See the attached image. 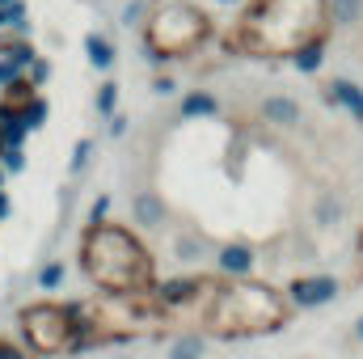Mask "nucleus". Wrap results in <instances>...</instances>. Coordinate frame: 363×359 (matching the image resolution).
I'll return each instance as SVG.
<instances>
[{"mask_svg": "<svg viewBox=\"0 0 363 359\" xmlns=\"http://www.w3.org/2000/svg\"><path fill=\"white\" fill-rule=\"evenodd\" d=\"M81 270L97 292L110 296H148L157 287V263L135 228L101 220L81 237Z\"/></svg>", "mask_w": 363, "mask_h": 359, "instance_id": "obj_1", "label": "nucleus"}, {"mask_svg": "<svg viewBox=\"0 0 363 359\" xmlns=\"http://www.w3.org/2000/svg\"><path fill=\"white\" fill-rule=\"evenodd\" d=\"M291 317L287 296L262 279H224L203 304V334L211 338H262L279 334Z\"/></svg>", "mask_w": 363, "mask_h": 359, "instance_id": "obj_2", "label": "nucleus"}, {"mask_svg": "<svg viewBox=\"0 0 363 359\" xmlns=\"http://www.w3.org/2000/svg\"><path fill=\"white\" fill-rule=\"evenodd\" d=\"M325 0H254L237 30L228 34V47L250 51V55H291L300 43L325 34Z\"/></svg>", "mask_w": 363, "mask_h": 359, "instance_id": "obj_3", "label": "nucleus"}, {"mask_svg": "<svg viewBox=\"0 0 363 359\" xmlns=\"http://www.w3.org/2000/svg\"><path fill=\"white\" fill-rule=\"evenodd\" d=\"M207 38H211V17L190 0H157L144 21V51L152 68H165L169 60L199 51Z\"/></svg>", "mask_w": 363, "mask_h": 359, "instance_id": "obj_4", "label": "nucleus"}, {"mask_svg": "<svg viewBox=\"0 0 363 359\" xmlns=\"http://www.w3.org/2000/svg\"><path fill=\"white\" fill-rule=\"evenodd\" d=\"M17 330L26 351L38 359L47 355H77L81 351V321L72 313V304H55V300H38L26 304L17 313Z\"/></svg>", "mask_w": 363, "mask_h": 359, "instance_id": "obj_5", "label": "nucleus"}, {"mask_svg": "<svg viewBox=\"0 0 363 359\" xmlns=\"http://www.w3.org/2000/svg\"><path fill=\"white\" fill-rule=\"evenodd\" d=\"M211 287H216V283L203 279V275H169V279H157V287H152V304L169 317V313H182V309L207 300Z\"/></svg>", "mask_w": 363, "mask_h": 359, "instance_id": "obj_6", "label": "nucleus"}, {"mask_svg": "<svg viewBox=\"0 0 363 359\" xmlns=\"http://www.w3.org/2000/svg\"><path fill=\"white\" fill-rule=\"evenodd\" d=\"M338 292H342V283L334 279V275H296L291 283H287V304L291 309H300V313H313V309H325V304H334L338 300Z\"/></svg>", "mask_w": 363, "mask_h": 359, "instance_id": "obj_7", "label": "nucleus"}, {"mask_svg": "<svg viewBox=\"0 0 363 359\" xmlns=\"http://www.w3.org/2000/svg\"><path fill=\"white\" fill-rule=\"evenodd\" d=\"M254 267H258V254H254L250 241H224V245L216 250V270H220V279H250Z\"/></svg>", "mask_w": 363, "mask_h": 359, "instance_id": "obj_8", "label": "nucleus"}, {"mask_svg": "<svg viewBox=\"0 0 363 359\" xmlns=\"http://www.w3.org/2000/svg\"><path fill=\"white\" fill-rule=\"evenodd\" d=\"M131 220H135V228H144V233L165 228V220H169L165 194H161V190H135V194H131Z\"/></svg>", "mask_w": 363, "mask_h": 359, "instance_id": "obj_9", "label": "nucleus"}, {"mask_svg": "<svg viewBox=\"0 0 363 359\" xmlns=\"http://www.w3.org/2000/svg\"><path fill=\"white\" fill-rule=\"evenodd\" d=\"M321 97H325L330 106L347 110L351 118H359V123H363V85H355L351 77H334V81L321 89Z\"/></svg>", "mask_w": 363, "mask_h": 359, "instance_id": "obj_10", "label": "nucleus"}, {"mask_svg": "<svg viewBox=\"0 0 363 359\" xmlns=\"http://www.w3.org/2000/svg\"><path fill=\"white\" fill-rule=\"evenodd\" d=\"M258 118L262 123H271V127H296L300 123V101L296 97H287V93H271V97H262V106H258Z\"/></svg>", "mask_w": 363, "mask_h": 359, "instance_id": "obj_11", "label": "nucleus"}, {"mask_svg": "<svg viewBox=\"0 0 363 359\" xmlns=\"http://www.w3.org/2000/svg\"><path fill=\"white\" fill-rule=\"evenodd\" d=\"M287 64H291L300 77H317V72L325 68V34H317V38L300 43V47L287 55Z\"/></svg>", "mask_w": 363, "mask_h": 359, "instance_id": "obj_12", "label": "nucleus"}, {"mask_svg": "<svg viewBox=\"0 0 363 359\" xmlns=\"http://www.w3.org/2000/svg\"><path fill=\"white\" fill-rule=\"evenodd\" d=\"M85 60H89V68H97V72H110V68L118 64V47H114L106 34L89 30V34H85Z\"/></svg>", "mask_w": 363, "mask_h": 359, "instance_id": "obj_13", "label": "nucleus"}, {"mask_svg": "<svg viewBox=\"0 0 363 359\" xmlns=\"http://www.w3.org/2000/svg\"><path fill=\"white\" fill-rule=\"evenodd\" d=\"M220 114V97L207 89H190L182 97V118L186 123H194V118H216Z\"/></svg>", "mask_w": 363, "mask_h": 359, "instance_id": "obj_14", "label": "nucleus"}, {"mask_svg": "<svg viewBox=\"0 0 363 359\" xmlns=\"http://www.w3.org/2000/svg\"><path fill=\"white\" fill-rule=\"evenodd\" d=\"M363 17V0H325V21L338 26V30H351L359 26Z\"/></svg>", "mask_w": 363, "mask_h": 359, "instance_id": "obj_15", "label": "nucleus"}, {"mask_svg": "<svg viewBox=\"0 0 363 359\" xmlns=\"http://www.w3.org/2000/svg\"><path fill=\"white\" fill-rule=\"evenodd\" d=\"M17 114H21L26 131H43V127H47V118H51V101H47L43 93H34L26 106H17Z\"/></svg>", "mask_w": 363, "mask_h": 359, "instance_id": "obj_16", "label": "nucleus"}, {"mask_svg": "<svg viewBox=\"0 0 363 359\" xmlns=\"http://www.w3.org/2000/svg\"><path fill=\"white\" fill-rule=\"evenodd\" d=\"M203 351H207V334H203V330H190V334L174 338L169 359H203Z\"/></svg>", "mask_w": 363, "mask_h": 359, "instance_id": "obj_17", "label": "nucleus"}, {"mask_svg": "<svg viewBox=\"0 0 363 359\" xmlns=\"http://www.w3.org/2000/svg\"><path fill=\"white\" fill-rule=\"evenodd\" d=\"M64 279H68V267L60 263V258H51V263H43L38 275H34V283H38V292H60L64 287Z\"/></svg>", "mask_w": 363, "mask_h": 359, "instance_id": "obj_18", "label": "nucleus"}, {"mask_svg": "<svg viewBox=\"0 0 363 359\" xmlns=\"http://www.w3.org/2000/svg\"><path fill=\"white\" fill-rule=\"evenodd\" d=\"M313 220H317L321 228H334V224L342 220V199H338V194H321L317 207H313Z\"/></svg>", "mask_w": 363, "mask_h": 359, "instance_id": "obj_19", "label": "nucleus"}, {"mask_svg": "<svg viewBox=\"0 0 363 359\" xmlns=\"http://www.w3.org/2000/svg\"><path fill=\"white\" fill-rule=\"evenodd\" d=\"M203 250H207L203 233H182L178 241H174V258H178V263H199Z\"/></svg>", "mask_w": 363, "mask_h": 359, "instance_id": "obj_20", "label": "nucleus"}, {"mask_svg": "<svg viewBox=\"0 0 363 359\" xmlns=\"http://www.w3.org/2000/svg\"><path fill=\"white\" fill-rule=\"evenodd\" d=\"M93 110L101 114V118H110L114 110H118V81H101L97 93H93Z\"/></svg>", "mask_w": 363, "mask_h": 359, "instance_id": "obj_21", "label": "nucleus"}, {"mask_svg": "<svg viewBox=\"0 0 363 359\" xmlns=\"http://www.w3.org/2000/svg\"><path fill=\"white\" fill-rule=\"evenodd\" d=\"M152 4H157V0H127V4H123V13H118V21H123L127 30H131V26H140V30H144V21H148Z\"/></svg>", "mask_w": 363, "mask_h": 359, "instance_id": "obj_22", "label": "nucleus"}, {"mask_svg": "<svg viewBox=\"0 0 363 359\" xmlns=\"http://www.w3.org/2000/svg\"><path fill=\"white\" fill-rule=\"evenodd\" d=\"M93 161V140L89 136H81L77 144H72V157H68V174H85Z\"/></svg>", "mask_w": 363, "mask_h": 359, "instance_id": "obj_23", "label": "nucleus"}, {"mask_svg": "<svg viewBox=\"0 0 363 359\" xmlns=\"http://www.w3.org/2000/svg\"><path fill=\"white\" fill-rule=\"evenodd\" d=\"M0 170H4L9 178L26 174V148H0Z\"/></svg>", "mask_w": 363, "mask_h": 359, "instance_id": "obj_24", "label": "nucleus"}, {"mask_svg": "<svg viewBox=\"0 0 363 359\" xmlns=\"http://www.w3.org/2000/svg\"><path fill=\"white\" fill-rule=\"evenodd\" d=\"M26 81H30L34 89H43V85L51 81V60H47V55H34V64L26 68Z\"/></svg>", "mask_w": 363, "mask_h": 359, "instance_id": "obj_25", "label": "nucleus"}, {"mask_svg": "<svg viewBox=\"0 0 363 359\" xmlns=\"http://www.w3.org/2000/svg\"><path fill=\"white\" fill-rule=\"evenodd\" d=\"M0 93H4V101H9V106H26V101H30V97H34L38 89H34V85L21 77V81H13L9 89H0Z\"/></svg>", "mask_w": 363, "mask_h": 359, "instance_id": "obj_26", "label": "nucleus"}, {"mask_svg": "<svg viewBox=\"0 0 363 359\" xmlns=\"http://www.w3.org/2000/svg\"><path fill=\"white\" fill-rule=\"evenodd\" d=\"M127 123H131V118H127L123 110H114V114L106 118V131H110V140H123V136H127Z\"/></svg>", "mask_w": 363, "mask_h": 359, "instance_id": "obj_27", "label": "nucleus"}, {"mask_svg": "<svg viewBox=\"0 0 363 359\" xmlns=\"http://www.w3.org/2000/svg\"><path fill=\"white\" fill-rule=\"evenodd\" d=\"M26 77V68H17L13 60H0V89H9L13 81H21Z\"/></svg>", "mask_w": 363, "mask_h": 359, "instance_id": "obj_28", "label": "nucleus"}, {"mask_svg": "<svg viewBox=\"0 0 363 359\" xmlns=\"http://www.w3.org/2000/svg\"><path fill=\"white\" fill-rule=\"evenodd\" d=\"M101 220H110V194H97L89 207V224H101Z\"/></svg>", "mask_w": 363, "mask_h": 359, "instance_id": "obj_29", "label": "nucleus"}, {"mask_svg": "<svg viewBox=\"0 0 363 359\" xmlns=\"http://www.w3.org/2000/svg\"><path fill=\"white\" fill-rule=\"evenodd\" d=\"M152 93H157V97H174V93H178V81H174L169 72H161V77H152Z\"/></svg>", "mask_w": 363, "mask_h": 359, "instance_id": "obj_30", "label": "nucleus"}, {"mask_svg": "<svg viewBox=\"0 0 363 359\" xmlns=\"http://www.w3.org/2000/svg\"><path fill=\"white\" fill-rule=\"evenodd\" d=\"M0 359H30L26 347H17L13 338H0Z\"/></svg>", "mask_w": 363, "mask_h": 359, "instance_id": "obj_31", "label": "nucleus"}, {"mask_svg": "<svg viewBox=\"0 0 363 359\" xmlns=\"http://www.w3.org/2000/svg\"><path fill=\"white\" fill-rule=\"evenodd\" d=\"M9 216H13V203H9V194L0 190V220H9Z\"/></svg>", "mask_w": 363, "mask_h": 359, "instance_id": "obj_32", "label": "nucleus"}, {"mask_svg": "<svg viewBox=\"0 0 363 359\" xmlns=\"http://www.w3.org/2000/svg\"><path fill=\"white\" fill-rule=\"evenodd\" d=\"M211 4H224V9H233V4H245V0H211Z\"/></svg>", "mask_w": 363, "mask_h": 359, "instance_id": "obj_33", "label": "nucleus"}, {"mask_svg": "<svg viewBox=\"0 0 363 359\" xmlns=\"http://www.w3.org/2000/svg\"><path fill=\"white\" fill-rule=\"evenodd\" d=\"M355 338H359V343H363V317H359V321H355Z\"/></svg>", "mask_w": 363, "mask_h": 359, "instance_id": "obj_34", "label": "nucleus"}, {"mask_svg": "<svg viewBox=\"0 0 363 359\" xmlns=\"http://www.w3.org/2000/svg\"><path fill=\"white\" fill-rule=\"evenodd\" d=\"M4 178H9V174H4V170H0V190H4Z\"/></svg>", "mask_w": 363, "mask_h": 359, "instance_id": "obj_35", "label": "nucleus"}, {"mask_svg": "<svg viewBox=\"0 0 363 359\" xmlns=\"http://www.w3.org/2000/svg\"><path fill=\"white\" fill-rule=\"evenodd\" d=\"M359 254H363V228H359Z\"/></svg>", "mask_w": 363, "mask_h": 359, "instance_id": "obj_36", "label": "nucleus"}, {"mask_svg": "<svg viewBox=\"0 0 363 359\" xmlns=\"http://www.w3.org/2000/svg\"><path fill=\"white\" fill-rule=\"evenodd\" d=\"M47 359H60V355H47Z\"/></svg>", "mask_w": 363, "mask_h": 359, "instance_id": "obj_37", "label": "nucleus"}, {"mask_svg": "<svg viewBox=\"0 0 363 359\" xmlns=\"http://www.w3.org/2000/svg\"><path fill=\"white\" fill-rule=\"evenodd\" d=\"M0 148H4V140H0Z\"/></svg>", "mask_w": 363, "mask_h": 359, "instance_id": "obj_38", "label": "nucleus"}]
</instances>
